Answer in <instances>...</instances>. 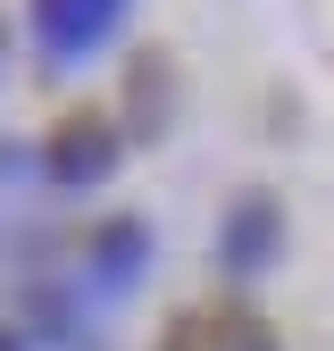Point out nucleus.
I'll return each mask as SVG.
<instances>
[{"instance_id": "obj_1", "label": "nucleus", "mask_w": 334, "mask_h": 351, "mask_svg": "<svg viewBox=\"0 0 334 351\" xmlns=\"http://www.w3.org/2000/svg\"><path fill=\"white\" fill-rule=\"evenodd\" d=\"M159 351H276V326L250 310V301H201L167 326Z\"/></svg>"}, {"instance_id": "obj_2", "label": "nucleus", "mask_w": 334, "mask_h": 351, "mask_svg": "<svg viewBox=\"0 0 334 351\" xmlns=\"http://www.w3.org/2000/svg\"><path fill=\"white\" fill-rule=\"evenodd\" d=\"M151 268V226L142 217H109V226L84 243V293L92 301H125Z\"/></svg>"}, {"instance_id": "obj_3", "label": "nucleus", "mask_w": 334, "mask_h": 351, "mask_svg": "<svg viewBox=\"0 0 334 351\" xmlns=\"http://www.w3.org/2000/svg\"><path fill=\"white\" fill-rule=\"evenodd\" d=\"M117 17H125V0H34V42L51 59H92L117 34Z\"/></svg>"}, {"instance_id": "obj_4", "label": "nucleus", "mask_w": 334, "mask_h": 351, "mask_svg": "<svg viewBox=\"0 0 334 351\" xmlns=\"http://www.w3.org/2000/svg\"><path fill=\"white\" fill-rule=\"evenodd\" d=\"M117 167V125L109 117H67L51 143H42V176L51 184H101Z\"/></svg>"}, {"instance_id": "obj_5", "label": "nucleus", "mask_w": 334, "mask_h": 351, "mask_svg": "<svg viewBox=\"0 0 334 351\" xmlns=\"http://www.w3.org/2000/svg\"><path fill=\"white\" fill-rule=\"evenodd\" d=\"M276 201L268 193H242L234 209H226V234H218V259H226V268L234 276H259L268 268V259H276Z\"/></svg>"}, {"instance_id": "obj_6", "label": "nucleus", "mask_w": 334, "mask_h": 351, "mask_svg": "<svg viewBox=\"0 0 334 351\" xmlns=\"http://www.w3.org/2000/svg\"><path fill=\"white\" fill-rule=\"evenodd\" d=\"M0 351H25V343H17V335H0Z\"/></svg>"}]
</instances>
